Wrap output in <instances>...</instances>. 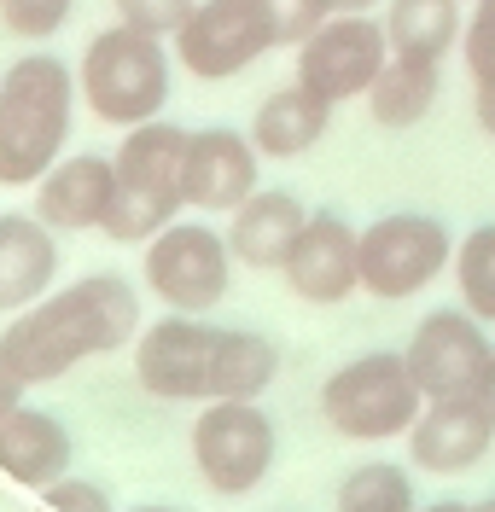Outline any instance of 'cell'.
Returning <instances> with one entry per match:
<instances>
[{
    "instance_id": "1",
    "label": "cell",
    "mask_w": 495,
    "mask_h": 512,
    "mask_svg": "<svg viewBox=\"0 0 495 512\" xmlns=\"http://www.w3.org/2000/svg\"><path fill=\"white\" fill-rule=\"evenodd\" d=\"M134 373L164 402H222V396H263L280 373V350L257 332L204 326L193 315H175L146 326Z\"/></svg>"
},
{
    "instance_id": "2",
    "label": "cell",
    "mask_w": 495,
    "mask_h": 512,
    "mask_svg": "<svg viewBox=\"0 0 495 512\" xmlns=\"http://www.w3.org/2000/svg\"><path fill=\"white\" fill-rule=\"evenodd\" d=\"M140 326V297L129 291V280L117 274H94V280H76L59 297H41L24 315L0 332V350L18 367L24 384H47L70 373L76 361L88 355H111L123 350Z\"/></svg>"
},
{
    "instance_id": "3",
    "label": "cell",
    "mask_w": 495,
    "mask_h": 512,
    "mask_svg": "<svg viewBox=\"0 0 495 512\" xmlns=\"http://www.w3.org/2000/svg\"><path fill=\"white\" fill-rule=\"evenodd\" d=\"M76 76L53 53H30L0 76V187L41 181L70 134Z\"/></svg>"
},
{
    "instance_id": "4",
    "label": "cell",
    "mask_w": 495,
    "mask_h": 512,
    "mask_svg": "<svg viewBox=\"0 0 495 512\" xmlns=\"http://www.w3.org/2000/svg\"><path fill=\"white\" fill-rule=\"evenodd\" d=\"M181 158H187V128L164 123V117L123 128V146L111 152V163H117V198H111V216H105L99 233H111L117 245L158 239L175 222V210L187 204Z\"/></svg>"
},
{
    "instance_id": "5",
    "label": "cell",
    "mask_w": 495,
    "mask_h": 512,
    "mask_svg": "<svg viewBox=\"0 0 495 512\" xmlns=\"http://www.w3.org/2000/svg\"><path fill=\"white\" fill-rule=\"evenodd\" d=\"M426 408V390L414 379V361L396 350H373L344 361L327 384H321V414L338 437L350 443H385V437H408L414 419Z\"/></svg>"
},
{
    "instance_id": "6",
    "label": "cell",
    "mask_w": 495,
    "mask_h": 512,
    "mask_svg": "<svg viewBox=\"0 0 495 512\" xmlns=\"http://www.w3.org/2000/svg\"><path fill=\"white\" fill-rule=\"evenodd\" d=\"M82 99L99 123L134 128L152 123L169 99V53L164 35H146L134 24H111L82 53Z\"/></svg>"
},
{
    "instance_id": "7",
    "label": "cell",
    "mask_w": 495,
    "mask_h": 512,
    "mask_svg": "<svg viewBox=\"0 0 495 512\" xmlns=\"http://www.w3.org/2000/svg\"><path fill=\"white\" fill-rule=\"evenodd\" d=\"M274 419L257 396H222L193 425V460L216 495H251L274 466Z\"/></svg>"
},
{
    "instance_id": "8",
    "label": "cell",
    "mask_w": 495,
    "mask_h": 512,
    "mask_svg": "<svg viewBox=\"0 0 495 512\" xmlns=\"http://www.w3.org/2000/svg\"><path fill=\"white\" fill-rule=\"evenodd\" d=\"M455 256V239L437 216H420V210H396V216H379V222L362 233V291L373 297H414L426 291Z\"/></svg>"
},
{
    "instance_id": "9",
    "label": "cell",
    "mask_w": 495,
    "mask_h": 512,
    "mask_svg": "<svg viewBox=\"0 0 495 512\" xmlns=\"http://www.w3.org/2000/svg\"><path fill=\"white\" fill-rule=\"evenodd\" d=\"M233 245L204 222H169L158 239H146V286L181 315H204L228 297Z\"/></svg>"
},
{
    "instance_id": "10",
    "label": "cell",
    "mask_w": 495,
    "mask_h": 512,
    "mask_svg": "<svg viewBox=\"0 0 495 512\" xmlns=\"http://www.w3.org/2000/svg\"><path fill=\"white\" fill-rule=\"evenodd\" d=\"M385 59H391L385 24H373L367 12H332L327 24L297 47V82L332 99V105H344V99H362L373 88Z\"/></svg>"
},
{
    "instance_id": "11",
    "label": "cell",
    "mask_w": 495,
    "mask_h": 512,
    "mask_svg": "<svg viewBox=\"0 0 495 512\" xmlns=\"http://www.w3.org/2000/svg\"><path fill=\"white\" fill-rule=\"evenodd\" d=\"M274 47L263 0H198L193 18L175 30V53L198 82H228Z\"/></svg>"
},
{
    "instance_id": "12",
    "label": "cell",
    "mask_w": 495,
    "mask_h": 512,
    "mask_svg": "<svg viewBox=\"0 0 495 512\" xmlns=\"http://www.w3.org/2000/svg\"><path fill=\"white\" fill-rule=\"evenodd\" d=\"M408 361H414V379H420V390L431 402V396H472V390H484L495 350L484 338V320L472 309H437V315H426L414 326Z\"/></svg>"
},
{
    "instance_id": "13",
    "label": "cell",
    "mask_w": 495,
    "mask_h": 512,
    "mask_svg": "<svg viewBox=\"0 0 495 512\" xmlns=\"http://www.w3.org/2000/svg\"><path fill=\"white\" fill-rule=\"evenodd\" d=\"M495 443V414L484 408V396H431L414 431H408V460L420 472H437V478H455L466 466H478Z\"/></svg>"
},
{
    "instance_id": "14",
    "label": "cell",
    "mask_w": 495,
    "mask_h": 512,
    "mask_svg": "<svg viewBox=\"0 0 495 512\" xmlns=\"http://www.w3.org/2000/svg\"><path fill=\"white\" fill-rule=\"evenodd\" d=\"M286 286L303 303H344L350 291L362 286V233L344 222V216H309L297 233L292 256H286Z\"/></svg>"
},
{
    "instance_id": "15",
    "label": "cell",
    "mask_w": 495,
    "mask_h": 512,
    "mask_svg": "<svg viewBox=\"0 0 495 512\" xmlns=\"http://www.w3.org/2000/svg\"><path fill=\"white\" fill-rule=\"evenodd\" d=\"M257 140L233 128H198L187 134L181 158V192L193 210H239L257 192Z\"/></svg>"
},
{
    "instance_id": "16",
    "label": "cell",
    "mask_w": 495,
    "mask_h": 512,
    "mask_svg": "<svg viewBox=\"0 0 495 512\" xmlns=\"http://www.w3.org/2000/svg\"><path fill=\"white\" fill-rule=\"evenodd\" d=\"M111 198H117V163L111 158H65L41 175L35 216L47 227H65V233H88V227H105Z\"/></svg>"
},
{
    "instance_id": "17",
    "label": "cell",
    "mask_w": 495,
    "mask_h": 512,
    "mask_svg": "<svg viewBox=\"0 0 495 512\" xmlns=\"http://www.w3.org/2000/svg\"><path fill=\"white\" fill-rule=\"evenodd\" d=\"M0 472L12 483L47 489L53 478L70 472V431L53 414L18 402L12 414H0Z\"/></svg>"
},
{
    "instance_id": "18",
    "label": "cell",
    "mask_w": 495,
    "mask_h": 512,
    "mask_svg": "<svg viewBox=\"0 0 495 512\" xmlns=\"http://www.w3.org/2000/svg\"><path fill=\"white\" fill-rule=\"evenodd\" d=\"M59 274V245L41 216H0V309H30Z\"/></svg>"
},
{
    "instance_id": "19",
    "label": "cell",
    "mask_w": 495,
    "mask_h": 512,
    "mask_svg": "<svg viewBox=\"0 0 495 512\" xmlns=\"http://www.w3.org/2000/svg\"><path fill=\"white\" fill-rule=\"evenodd\" d=\"M303 222L309 216H303V204L292 192H251L233 210V227H228L233 262H245V268H286Z\"/></svg>"
},
{
    "instance_id": "20",
    "label": "cell",
    "mask_w": 495,
    "mask_h": 512,
    "mask_svg": "<svg viewBox=\"0 0 495 512\" xmlns=\"http://www.w3.org/2000/svg\"><path fill=\"white\" fill-rule=\"evenodd\" d=\"M332 128V99H321L315 88H280V94H268L257 105V117H251V140H257V152L263 158H303L321 134Z\"/></svg>"
},
{
    "instance_id": "21",
    "label": "cell",
    "mask_w": 495,
    "mask_h": 512,
    "mask_svg": "<svg viewBox=\"0 0 495 512\" xmlns=\"http://www.w3.org/2000/svg\"><path fill=\"white\" fill-rule=\"evenodd\" d=\"M385 35H391V53H402V59L443 64L449 47L466 35V12L461 0H391L385 6Z\"/></svg>"
},
{
    "instance_id": "22",
    "label": "cell",
    "mask_w": 495,
    "mask_h": 512,
    "mask_svg": "<svg viewBox=\"0 0 495 512\" xmlns=\"http://www.w3.org/2000/svg\"><path fill=\"white\" fill-rule=\"evenodd\" d=\"M437 88H443V76H437L431 59H402V53H391L385 70L373 76V88H367V111H373L379 128H414L431 117Z\"/></svg>"
},
{
    "instance_id": "23",
    "label": "cell",
    "mask_w": 495,
    "mask_h": 512,
    "mask_svg": "<svg viewBox=\"0 0 495 512\" xmlns=\"http://www.w3.org/2000/svg\"><path fill=\"white\" fill-rule=\"evenodd\" d=\"M338 512H420V501H414V483H408L402 466L373 460V466H356V472L344 478Z\"/></svg>"
},
{
    "instance_id": "24",
    "label": "cell",
    "mask_w": 495,
    "mask_h": 512,
    "mask_svg": "<svg viewBox=\"0 0 495 512\" xmlns=\"http://www.w3.org/2000/svg\"><path fill=\"white\" fill-rule=\"evenodd\" d=\"M455 286L478 320H495V222L472 227L455 251Z\"/></svg>"
},
{
    "instance_id": "25",
    "label": "cell",
    "mask_w": 495,
    "mask_h": 512,
    "mask_svg": "<svg viewBox=\"0 0 495 512\" xmlns=\"http://www.w3.org/2000/svg\"><path fill=\"white\" fill-rule=\"evenodd\" d=\"M274 47H303L309 35L332 18V0H263Z\"/></svg>"
},
{
    "instance_id": "26",
    "label": "cell",
    "mask_w": 495,
    "mask_h": 512,
    "mask_svg": "<svg viewBox=\"0 0 495 512\" xmlns=\"http://www.w3.org/2000/svg\"><path fill=\"white\" fill-rule=\"evenodd\" d=\"M461 59L472 70V88L495 82V0H472L466 35H461Z\"/></svg>"
},
{
    "instance_id": "27",
    "label": "cell",
    "mask_w": 495,
    "mask_h": 512,
    "mask_svg": "<svg viewBox=\"0 0 495 512\" xmlns=\"http://www.w3.org/2000/svg\"><path fill=\"white\" fill-rule=\"evenodd\" d=\"M70 6L76 0H0V18H6V30L24 35V41H47V35L65 30Z\"/></svg>"
},
{
    "instance_id": "28",
    "label": "cell",
    "mask_w": 495,
    "mask_h": 512,
    "mask_svg": "<svg viewBox=\"0 0 495 512\" xmlns=\"http://www.w3.org/2000/svg\"><path fill=\"white\" fill-rule=\"evenodd\" d=\"M198 0H117V24H134L146 35H175L193 18Z\"/></svg>"
},
{
    "instance_id": "29",
    "label": "cell",
    "mask_w": 495,
    "mask_h": 512,
    "mask_svg": "<svg viewBox=\"0 0 495 512\" xmlns=\"http://www.w3.org/2000/svg\"><path fill=\"white\" fill-rule=\"evenodd\" d=\"M41 507L47 512H117L111 507V495L88 478H53L41 489Z\"/></svg>"
},
{
    "instance_id": "30",
    "label": "cell",
    "mask_w": 495,
    "mask_h": 512,
    "mask_svg": "<svg viewBox=\"0 0 495 512\" xmlns=\"http://www.w3.org/2000/svg\"><path fill=\"white\" fill-rule=\"evenodd\" d=\"M24 402V379H18V367L6 361V350H0V414H12Z\"/></svg>"
},
{
    "instance_id": "31",
    "label": "cell",
    "mask_w": 495,
    "mask_h": 512,
    "mask_svg": "<svg viewBox=\"0 0 495 512\" xmlns=\"http://www.w3.org/2000/svg\"><path fill=\"white\" fill-rule=\"evenodd\" d=\"M478 128L495 140V82H484V88H478Z\"/></svg>"
},
{
    "instance_id": "32",
    "label": "cell",
    "mask_w": 495,
    "mask_h": 512,
    "mask_svg": "<svg viewBox=\"0 0 495 512\" xmlns=\"http://www.w3.org/2000/svg\"><path fill=\"white\" fill-rule=\"evenodd\" d=\"M379 0H332V12H373Z\"/></svg>"
},
{
    "instance_id": "33",
    "label": "cell",
    "mask_w": 495,
    "mask_h": 512,
    "mask_svg": "<svg viewBox=\"0 0 495 512\" xmlns=\"http://www.w3.org/2000/svg\"><path fill=\"white\" fill-rule=\"evenodd\" d=\"M478 396H484V408L495 414V361H490V379H484V390H478Z\"/></svg>"
},
{
    "instance_id": "34",
    "label": "cell",
    "mask_w": 495,
    "mask_h": 512,
    "mask_svg": "<svg viewBox=\"0 0 495 512\" xmlns=\"http://www.w3.org/2000/svg\"><path fill=\"white\" fill-rule=\"evenodd\" d=\"M420 512H478V507H461V501H437V507H420Z\"/></svg>"
},
{
    "instance_id": "35",
    "label": "cell",
    "mask_w": 495,
    "mask_h": 512,
    "mask_svg": "<svg viewBox=\"0 0 495 512\" xmlns=\"http://www.w3.org/2000/svg\"><path fill=\"white\" fill-rule=\"evenodd\" d=\"M129 512H175V507H129Z\"/></svg>"
},
{
    "instance_id": "36",
    "label": "cell",
    "mask_w": 495,
    "mask_h": 512,
    "mask_svg": "<svg viewBox=\"0 0 495 512\" xmlns=\"http://www.w3.org/2000/svg\"><path fill=\"white\" fill-rule=\"evenodd\" d=\"M478 512H495V495H490V501H478Z\"/></svg>"
},
{
    "instance_id": "37",
    "label": "cell",
    "mask_w": 495,
    "mask_h": 512,
    "mask_svg": "<svg viewBox=\"0 0 495 512\" xmlns=\"http://www.w3.org/2000/svg\"><path fill=\"white\" fill-rule=\"evenodd\" d=\"M41 512H47V507H41Z\"/></svg>"
}]
</instances>
